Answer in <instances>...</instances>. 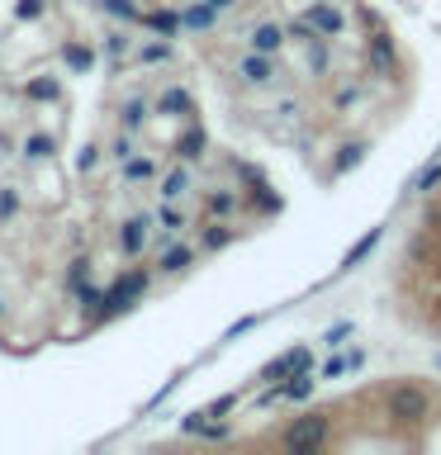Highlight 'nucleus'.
<instances>
[{"label":"nucleus","mask_w":441,"mask_h":455,"mask_svg":"<svg viewBox=\"0 0 441 455\" xmlns=\"http://www.w3.org/2000/svg\"><path fill=\"white\" fill-rule=\"evenodd\" d=\"M427 408H432V389L418 379H404V384H394V389H384V412H389L394 422H422Z\"/></svg>","instance_id":"obj_1"},{"label":"nucleus","mask_w":441,"mask_h":455,"mask_svg":"<svg viewBox=\"0 0 441 455\" xmlns=\"http://www.w3.org/2000/svg\"><path fill=\"white\" fill-rule=\"evenodd\" d=\"M280 446L285 451H313V446H327V418H299L290 432L280 436Z\"/></svg>","instance_id":"obj_2"},{"label":"nucleus","mask_w":441,"mask_h":455,"mask_svg":"<svg viewBox=\"0 0 441 455\" xmlns=\"http://www.w3.org/2000/svg\"><path fill=\"white\" fill-rule=\"evenodd\" d=\"M138 294H148V270H128V275L114 284V290L100 299V304H105V313H119V308H128L133 304Z\"/></svg>","instance_id":"obj_3"},{"label":"nucleus","mask_w":441,"mask_h":455,"mask_svg":"<svg viewBox=\"0 0 441 455\" xmlns=\"http://www.w3.org/2000/svg\"><path fill=\"white\" fill-rule=\"evenodd\" d=\"M148 219H128L124 228H119V247H124V256H142V247H148Z\"/></svg>","instance_id":"obj_4"},{"label":"nucleus","mask_w":441,"mask_h":455,"mask_svg":"<svg viewBox=\"0 0 441 455\" xmlns=\"http://www.w3.org/2000/svg\"><path fill=\"white\" fill-rule=\"evenodd\" d=\"M242 81H252V85H266L270 76H276V67H270V52H252V57H242Z\"/></svg>","instance_id":"obj_5"},{"label":"nucleus","mask_w":441,"mask_h":455,"mask_svg":"<svg viewBox=\"0 0 441 455\" xmlns=\"http://www.w3.org/2000/svg\"><path fill=\"white\" fill-rule=\"evenodd\" d=\"M280 43H285V28H280V24H261V28L252 34V48H256V52H280Z\"/></svg>","instance_id":"obj_6"},{"label":"nucleus","mask_w":441,"mask_h":455,"mask_svg":"<svg viewBox=\"0 0 441 455\" xmlns=\"http://www.w3.org/2000/svg\"><path fill=\"white\" fill-rule=\"evenodd\" d=\"M309 24L318 28V34H337V28H341V14H337L333 5H313V10H309Z\"/></svg>","instance_id":"obj_7"},{"label":"nucleus","mask_w":441,"mask_h":455,"mask_svg":"<svg viewBox=\"0 0 441 455\" xmlns=\"http://www.w3.org/2000/svg\"><path fill=\"white\" fill-rule=\"evenodd\" d=\"M204 209H209V219H228V213H237V195L233 190H213L204 199Z\"/></svg>","instance_id":"obj_8"},{"label":"nucleus","mask_w":441,"mask_h":455,"mask_svg":"<svg viewBox=\"0 0 441 455\" xmlns=\"http://www.w3.org/2000/svg\"><path fill=\"white\" fill-rule=\"evenodd\" d=\"M156 109H162V114H185V109H190V95H185L180 85H166L162 100H156Z\"/></svg>","instance_id":"obj_9"},{"label":"nucleus","mask_w":441,"mask_h":455,"mask_svg":"<svg viewBox=\"0 0 441 455\" xmlns=\"http://www.w3.org/2000/svg\"><path fill=\"white\" fill-rule=\"evenodd\" d=\"M152 176H156V166L148 162V156H128V162H124V180H128V185L152 180Z\"/></svg>","instance_id":"obj_10"},{"label":"nucleus","mask_w":441,"mask_h":455,"mask_svg":"<svg viewBox=\"0 0 441 455\" xmlns=\"http://www.w3.org/2000/svg\"><path fill=\"white\" fill-rule=\"evenodd\" d=\"M185 190H190V171L176 166V171H171V176L162 180V195H166V199H180Z\"/></svg>","instance_id":"obj_11"},{"label":"nucleus","mask_w":441,"mask_h":455,"mask_svg":"<svg viewBox=\"0 0 441 455\" xmlns=\"http://www.w3.org/2000/svg\"><path fill=\"white\" fill-rule=\"evenodd\" d=\"M24 156H28V162L52 156V138H48V133H28V138H24Z\"/></svg>","instance_id":"obj_12"},{"label":"nucleus","mask_w":441,"mask_h":455,"mask_svg":"<svg viewBox=\"0 0 441 455\" xmlns=\"http://www.w3.org/2000/svg\"><path fill=\"white\" fill-rule=\"evenodd\" d=\"M62 57H67L71 71H91V48H81V43H67Z\"/></svg>","instance_id":"obj_13"},{"label":"nucleus","mask_w":441,"mask_h":455,"mask_svg":"<svg viewBox=\"0 0 441 455\" xmlns=\"http://www.w3.org/2000/svg\"><path fill=\"white\" fill-rule=\"evenodd\" d=\"M142 119H148V100H128L124 105V128L133 133V128H142Z\"/></svg>","instance_id":"obj_14"},{"label":"nucleus","mask_w":441,"mask_h":455,"mask_svg":"<svg viewBox=\"0 0 441 455\" xmlns=\"http://www.w3.org/2000/svg\"><path fill=\"white\" fill-rule=\"evenodd\" d=\"M190 247H171L166 256H162V270H171V275H176V270H185V266H190Z\"/></svg>","instance_id":"obj_15"},{"label":"nucleus","mask_w":441,"mask_h":455,"mask_svg":"<svg viewBox=\"0 0 441 455\" xmlns=\"http://www.w3.org/2000/svg\"><path fill=\"white\" fill-rule=\"evenodd\" d=\"M14 213H20V195H14V185H5L0 190V223H10Z\"/></svg>","instance_id":"obj_16"},{"label":"nucleus","mask_w":441,"mask_h":455,"mask_svg":"<svg viewBox=\"0 0 441 455\" xmlns=\"http://www.w3.org/2000/svg\"><path fill=\"white\" fill-rule=\"evenodd\" d=\"M28 100H57V81H28Z\"/></svg>","instance_id":"obj_17"},{"label":"nucleus","mask_w":441,"mask_h":455,"mask_svg":"<svg viewBox=\"0 0 441 455\" xmlns=\"http://www.w3.org/2000/svg\"><path fill=\"white\" fill-rule=\"evenodd\" d=\"M176 152L185 156V162H195V156H199V133H185V138L176 142Z\"/></svg>","instance_id":"obj_18"},{"label":"nucleus","mask_w":441,"mask_h":455,"mask_svg":"<svg viewBox=\"0 0 441 455\" xmlns=\"http://www.w3.org/2000/svg\"><path fill=\"white\" fill-rule=\"evenodd\" d=\"M109 156H114V162H128V156H133V138H114V148H109Z\"/></svg>","instance_id":"obj_19"},{"label":"nucleus","mask_w":441,"mask_h":455,"mask_svg":"<svg viewBox=\"0 0 441 455\" xmlns=\"http://www.w3.org/2000/svg\"><path fill=\"white\" fill-rule=\"evenodd\" d=\"M156 219H162V228H166V233H180V228H185V213H176V209H162Z\"/></svg>","instance_id":"obj_20"},{"label":"nucleus","mask_w":441,"mask_h":455,"mask_svg":"<svg viewBox=\"0 0 441 455\" xmlns=\"http://www.w3.org/2000/svg\"><path fill=\"white\" fill-rule=\"evenodd\" d=\"M105 10H114L119 20H142V14H138L133 5H128V0H105Z\"/></svg>","instance_id":"obj_21"},{"label":"nucleus","mask_w":441,"mask_h":455,"mask_svg":"<svg viewBox=\"0 0 441 455\" xmlns=\"http://www.w3.org/2000/svg\"><path fill=\"white\" fill-rule=\"evenodd\" d=\"M14 14H20V20H38V14H43V0H20V5H14Z\"/></svg>","instance_id":"obj_22"},{"label":"nucleus","mask_w":441,"mask_h":455,"mask_svg":"<svg viewBox=\"0 0 441 455\" xmlns=\"http://www.w3.org/2000/svg\"><path fill=\"white\" fill-rule=\"evenodd\" d=\"M228 237H233V233H228L223 223H213V233H204V247H223Z\"/></svg>","instance_id":"obj_23"},{"label":"nucleus","mask_w":441,"mask_h":455,"mask_svg":"<svg viewBox=\"0 0 441 455\" xmlns=\"http://www.w3.org/2000/svg\"><path fill=\"white\" fill-rule=\"evenodd\" d=\"M148 24L162 28V34H171V28H176V20H171V14H148Z\"/></svg>","instance_id":"obj_24"},{"label":"nucleus","mask_w":441,"mask_h":455,"mask_svg":"<svg viewBox=\"0 0 441 455\" xmlns=\"http://www.w3.org/2000/svg\"><path fill=\"white\" fill-rule=\"evenodd\" d=\"M138 57H142V62H162V57H166V48H156V43H152V48H142Z\"/></svg>","instance_id":"obj_25"},{"label":"nucleus","mask_w":441,"mask_h":455,"mask_svg":"<svg viewBox=\"0 0 441 455\" xmlns=\"http://www.w3.org/2000/svg\"><path fill=\"white\" fill-rule=\"evenodd\" d=\"M95 162H100V152H95V148H85V152H81V162H76V166H81V171H91Z\"/></svg>","instance_id":"obj_26"},{"label":"nucleus","mask_w":441,"mask_h":455,"mask_svg":"<svg viewBox=\"0 0 441 455\" xmlns=\"http://www.w3.org/2000/svg\"><path fill=\"white\" fill-rule=\"evenodd\" d=\"M209 5H213V10H223V5H233V0H209Z\"/></svg>","instance_id":"obj_27"},{"label":"nucleus","mask_w":441,"mask_h":455,"mask_svg":"<svg viewBox=\"0 0 441 455\" xmlns=\"http://www.w3.org/2000/svg\"><path fill=\"white\" fill-rule=\"evenodd\" d=\"M0 318H5V299H0Z\"/></svg>","instance_id":"obj_28"},{"label":"nucleus","mask_w":441,"mask_h":455,"mask_svg":"<svg viewBox=\"0 0 441 455\" xmlns=\"http://www.w3.org/2000/svg\"><path fill=\"white\" fill-rule=\"evenodd\" d=\"M437 323H441V318H437Z\"/></svg>","instance_id":"obj_29"}]
</instances>
